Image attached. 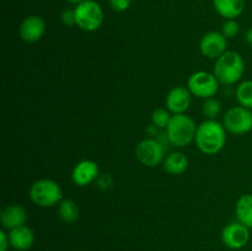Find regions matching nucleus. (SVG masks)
<instances>
[{"instance_id": "f257e3e1", "label": "nucleus", "mask_w": 252, "mask_h": 251, "mask_svg": "<svg viewBox=\"0 0 252 251\" xmlns=\"http://www.w3.org/2000/svg\"><path fill=\"white\" fill-rule=\"evenodd\" d=\"M194 143L203 154H218L220 150H223L226 143L225 127L223 123L217 120L203 121L197 127Z\"/></svg>"}, {"instance_id": "f03ea898", "label": "nucleus", "mask_w": 252, "mask_h": 251, "mask_svg": "<svg viewBox=\"0 0 252 251\" xmlns=\"http://www.w3.org/2000/svg\"><path fill=\"white\" fill-rule=\"evenodd\" d=\"M245 73V61L238 52L226 51L219 57L214 64L213 74L224 85L236 84Z\"/></svg>"}, {"instance_id": "7ed1b4c3", "label": "nucleus", "mask_w": 252, "mask_h": 251, "mask_svg": "<svg viewBox=\"0 0 252 251\" xmlns=\"http://www.w3.org/2000/svg\"><path fill=\"white\" fill-rule=\"evenodd\" d=\"M197 127L193 120L186 113L181 115H172L169 125L165 128L166 138L176 148H184L194 142Z\"/></svg>"}, {"instance_id": "20e7f679", "label": "nucleus", "mask_w": 252, "mask_h": 251, "mask_svg": "<svg viewBox=\"0 0 252 251\" xmlns=\"http://www.w3.org/2000/svg\"><path fill=\"white\" fill-rule=\"evenodd\" d=\"M29 196L36 206L42 208L57 206L63 199L61 186L52 179H39L34 181L30 187Z\"/></svg>"}, {"instance_id": "39448f33", "label": "nucleus", "mask_w": 252, "mask_h": 251, "mask_svg": "<svg viewBox=\"0 0 252 251\" xmlns=\"http://www.w3.org/2000/svg\"><path fill=\"white\" fill-rule=\"evenodd\" d=\"M76 26L85 32H95L102 26L105 14L95 0H85L75 6Z\"/></svg>"}, {"instance_id": "423d86ee", "label": "nucleus", "mask_w": 252, "mask_h": 251, "mask_svg": "<svg viewBox=\"0 0 252 251\" xmlns=\"http://www.w3.org/2000/svg\"><path fill=\"white\" fill-rule=\"evenodd\" d=\"M221 123L225 127L226 132L231 134H248L252 130V110L240 105L234 106L226 111Z\"/></svg>"}, {"instance_id": "0eeeda50", "label": "nucleus", "mask_w": 252, "mask_h": 251, "mask_svg": "<svg viewBox=\"0 0 252 251\" xmlns=\"http://www.w3.org/2000/svg\"><path fill=\"white\" fill-rule=\"evenodd\" d=\"M219 81L213 73L208 71H196L191 74L187 80V88L196 97L206 98L213 97L219 90Z\"/></svg>"}, {"instance_id": "6e6552de", "label": "nucleus", "mask_w": 252, "mask_h": 251, "mask_svg": "<svg viewBox=\"0 0 252 251\" xmlns=\"http://www.w3.org/2000/svg\"><path fill=\"white\" fill-rule=\"evenodd\" d=\"M165 148L154 138H147L138 143L135 147V157L142 165L147 167H155L165 159Z\"/></svg>"}, {"instance_id": "1a4fd4ad", "label": "nucleus", "mask_w": 252, "mask_h": 251, "mask_svg": "<svg viewBox=\"0 0 252 251\" xmlns=\"http://www.w3.org/2000/svg\"><path fill=\"white\" fill-rule=\"evenodd\" d=\"M221 241L231 250H240L250 241V228L240 221H231L221 231Z\"/></svg>"}, {"instance_id": "9d476101", "label": "nucleus", "mask_w": 252, "mask_h": 251, "mask_svg": "<svg viewBox=\"0 0 252 251\" xmlns=\"http://www.w3.org/2000/svg\"><path fill=\"white\" fill-rule=\"evenodd\" d=\"M226 47H228V38H225L220 31L207 32L199 42V51L202 56L216 61L225 53Z\"/></svg>"}, {"instance_id": "9b49d317", "label": "nucleus", "mask_w": 252, "mask_h": 251, "mask_svg": "<svg viewBox=\"0 0 252 251\" xmlns=\"http://www.w3.org/2000/svg\"><path fill=\"white\" fill-rule=\"evenodd\" d=\"M46 33V21L38 15H29L21 21L19 34L26 43L38 42Z\"/></svg>"}, {"instance_id": "f8f14e48", "label": "nucleus", "mask_w": 252, "mask_h": 251, "mask_svg": "<svg viewBox=\"0 0 252 251\" xmlns=\"http://www.w3.org/2000/svg\"><path fill=\"white\" fill-rule=\"evenodd\" d=\"M192 94L187 86H175L167 93L165 106L172 115L185 113L191 106Z\"/></svg>"}, {"instance_id": "ddd939ff", "label": "nucleus", "mask_w": 252, "mask_h": 251, "mask_svg": "<svg viewBox=\"0 0 252 251\" xmlns=\"http://www.w3.org/2000/svg\"><path fill=\"white\" fill-rule=\"evenodd\" d=\"M98 176H100V169L97 162L90 159L79 161L71 171V180L79 187H85L93 184Z\"/></svg>"}, {"instance_id": "4468645a", "label": "nucleus", "mask_w": 252, "mask_h": 251, "mask_svg": "<svg viewBox=\"0 0 252 251\" xmlns=\"http://www.w3.org/2000/svg\"><path fill=\"white\" fill-rule=\"evenodd\" d=\"M27 220V212L20 204H9L4 207L0 214V221H1L2 228L6 230L19 228L25 225Z\"/></svg>"}, {"instance_id": "2eb2a0df", "label": "nucleus", "mask_w": 252, "mask_h": 251, "mask_svg": "<svg viewBox=\"0 0 252 251\" xmlns=\"http://www.w3.org/2000/svg\"><path fill=\"white\" fill-rule=\"evenodd\" d=\"M10 239V246L16 251H27L34 243V234L31 228L21 225L19 228L7 231Z\"/></svg>"}, {"instance_id": "dca6fc26", "label": "nucleus", "mask_w": 252, "mask_h": 251, "mask_svg": "<svg viewBox=\"0 0 252 251\" xmlns=\"http://www.w3.org/2000/svg\"><path fill=\"white\" fill-rule=\"evenodd\" d=\"M216 11L225 20L238 19L245 10V0H212Z\"/></svg>"}, {"instance_id": "f3484780", "label": "nucleus", "mask_w": 252, "mask_h": 251, "mask_svg": "<svg viewBox=\"0 0 252 251\" xmlns=\"http://www.w3.org/2000/svg\"><path fill=\"white\" fill-rule=\"evenodd\" d=\"M189 157L181 152H172L166 155L162 161V167L170 175H181L189 169Z\"/></svg>"}, {"instance_id": "a211bd4d", "label": "nucleus", "mask_w": 252, "mask_h": 251, "mask_svg": "<svg viewBox=\"0 0 252 251\" xmlns=\"http://www.w3.org/2000/svg\"><path fill=\"white\" fill-rule=\"evenodd\" d=\"M236 220L252 229V193L239 197L235 204Z\"/></svg>"}, {"instance_id": "6ab92c4d", "label": "nucleus", "mask_w": 252, "mask_h": 251, "mask_svg": "<svg viewBox=\"0 0 252 251\" xmlns=\"http://www.w3.org/2000/svg\"><path fill=\"white\" fill-rule=\"evenodd\" d=\"M58 216L65 223H74L80 216V208L73 199H62L58 204Z\"/></svg>"}, {"instance_id": "aec40b11", "label": "nucleus", "mask_w": 252, "mask_h": 251, "mask_svg": "<svg viewBox=\"0 0 252 251\" xmlns=\"http://www.w3.org/2000/svg\"><path fill=\"white\" fill-rule=\"evenodd\" d=\"M236 100L243 107L252 110V80H245L236 88Z\"/></svg>"}, {"instance_id": "412c9836", "label": "nucleus", "mask_w": 252, "mask_h": 251, "mask_svg": "<svg viewBox=\"0 0 252 251\" xmlns=\"http://www.w3.org/2000/svg\"><path fill=\"white\" fill-rule=\"evenodd\" d=\"M220 111V101L214 97L206 98L203 105H202V115L206 117V120H217V116H219Z\"/></svg>"}, {"instance_id": "4be33fe9", "label": "nucleus", "mask_w": 252, "mask_h": 251, "mask_svg": "<svg viewBox=\"0 0 252 251\" xmlns=\"http://www.w3.org/2000/svg\"><path fill=\"white\" fill-rule=\"evenodd\" d=\"M172 113L167 108L160 107L154 110V112L152 113V122L154 127L159 128V129H165L167 125H169Z\"/></svg>"}, {"instance_id": "5701e85b", "label": "nucleus", "mask_w": 252, "mask_h": 251, "mask_svg": "<svg viewBox=\"0 0 252 251\" xmlns=\"http://www.w3.org/2000/svg\"><path fill=\"white\" fill-rule=\"evenodd\" d=\"M240 31V26H239V22L236 21V19H229L225 20L221 25V33L224 34L225 38H234L236 34Z\"/></svg>"}, {"instance_id": "b1692460", "label": "nucleus", "mask_w": 252, "mask_h": 251, "mask_svg": "<svg viewBox=\"0 0 252 251\" xmlns=\"http://www.w3.org/2000/svg\"><path fill=\"white\" fill-rule=\"evenodd\" d=\"M111 9L116 12H125L130 7L132 0H107Z\"/></svg>"}, {"instance_id": "393cba45", "label": "nucleus", "mask_w": 252, "mask_h": 251, "mask_svg": "<svg viewBox=\"0 0 252 251\" xmlns=\"http://www.w3.org/2000/svg\"><path fill=\"white\" fill-rule=\"evenodd\" d=\"M62 22H63L65 26L71 27L76 26V19H75V10L74 9H65L62 12Z\"/></svg>"}, {"instance_id": "a878e982", "label": "nucleus", "mask_w": 252, "mask_h": 251, "mask_svg": "<svg viewBox=\"0 0 252 251\" xmlns=\"http://www.w3.org/2000/svg\"><path fill=\"white\" fill-rule=\"evenodd\" d=\"M96 184H97V186L100 187V188L107 189V188H111V187H112L113 180H112V177H111V175L102 174L97 177V180H96Z\"/></svg>"}, {"instance_id": "bb28decb", "label": "nucleus", "mask_w": 252, "mask_h": 251, "mask_svg": "<svg viewBox=\"0 0 252 251\" xmlns=\"http://www.w3.org/2000/svg\"><path fill=\"white\" fill-rule=\"evenodd\" d=\"M9 248H11L10 246L9 234L5 230H1L0 231V251H7Z\"/></svg>"}, {"instance_id": "cd10ccee", "label": "nucleus", "mask_w": 252, "mask_h": 251, "mask_svg": "<svg viewBox=\"0 0 252 251\" xmlns=\"http://www.w3.org/2000/svg\"><path fill=\"white\" fill-rule=\"evenodd\" d=\"M245 41H246V43L252 46V27L248 29V31L245 32Z\"/></svg>"}, {"instance_id": "c85d7f7f", "label": "nucleus", "mask_w": 252, "mask_h": 251, "mask_svg": "<svg viewBox=\"0 0 252 251\" xmlns=\"http://www.w3.org/2000/svg\"><path fill=\"white\" fill-rule=\"evenodd\" d=\"M66 1L70 2V4H75V5H78V4H80V2L85 1V0H66Z\"/></svg>"}]
</instances>
